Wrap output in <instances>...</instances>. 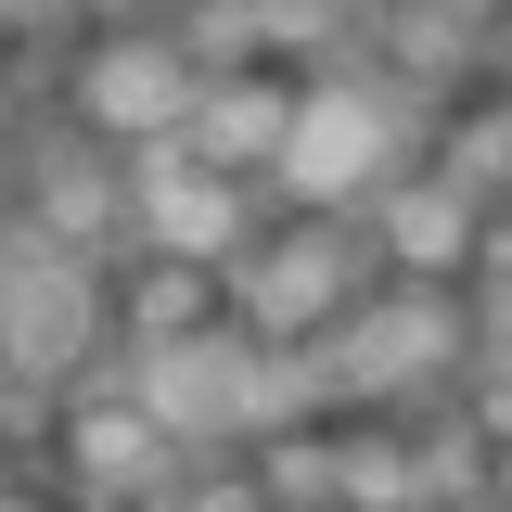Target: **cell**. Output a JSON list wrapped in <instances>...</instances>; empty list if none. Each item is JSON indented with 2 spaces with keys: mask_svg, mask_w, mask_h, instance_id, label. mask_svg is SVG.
I'll list each match as a JSON object with an SVG mask.
<instances>
[{
  "mask_svg": "<svg viewBox=\"0 0 512 512\" xmlns=\"http://www.w3.org/2000/svg\"><path fill=\"white\" fill-rule=\"evenodd\" d=\"M397 141H410L397 90L320 77V90H295V128H282V154H269V167L308 192V205H372V192L397 180Z\"/></svg>",
  "mask_w": 512,
  "mask_h": 512,
  "instance_id": "cell-1",
  "label": "cell"
},
{
  "mask_svg": "<svg viewBox=\"0 0 512 512\" xmlns=\"http://www.w3.org/2000/svg\"><path fill=\"white\" fill-rule=\"evenodd\" d=\"M103 333V295H90V256L52 244V231H13L0 244V359L13 384H64Z\"/></svg>",
  "mask_w": 512,
  "mask_h": 512,
  "instance_id": "cell-2",
  "label": "cell"
},
{
  "mask_svg": "<svg viewBox=\"0 0 512 512\" xmlns=\"http://www.w3.org/2000/svg\"><path fill=\"white\" fill-rule=\"evenodd\" d=\"M128 231L167 256H244V180L205 167L180 128L167 141H128Z\"/></svg>",
  "mask_w": 512,
  "mask_h": 512,
  "instance_id": "cell-3",
  "label": "cell"
},
{
  "mask_svg": "<svg viewBox=\"0 0 512 512\" xmlns=\"http://www.w3.org/2000/svg\"><path fill=\"white\" fill-rule=\"evenodd\" d=\"M192 103H205V77H192V39H167V26H116L77 64V116L103 141H167V128H192Z\"/></svg>",
  "mask_w": 512,
  "mask_h": 512,
  "instance_id": "cell-4",
  "label": "cell"
},
{
  "mask_svg": "<svg viewBox=\"0 0 512 512\" xmlns=\"http://www.w3.org/2000/svg\"><path fill=\"white\" fill-rule=\"evenodd\" d=\"M461 359V320H448V295H384V308H359L333 346H320L308 372H320V397H397V384H423V372H448Z\"/></svg>",
  "mask_w": 512,
  "mask_h": 512,
  "instance_id": "cell-5",
  "label": "cell"
},
{
  "mask_svg": "<svg viewBox=\"0 0 512 512\" xmlns=\"http://www.w3.org/2000/svg\"><path fill=\"white\" fill-rule=\"evenodd\" d=\"M346 295H359V244H346V231H320V218L269 231V244L231 269V308H244V333H320Z\"/></svg>",
  "mask_w": 512,
  "mask_h": 512,
  "instance_id": "cell-6",
  "label": "cell"
},
{
  "mask_svg": "<svg viewBox=\"0 0 512 512\" xmlns=\"http://www.w3.org/2000/svg\"><path fill=\"white\" fill-rule=\"evenodd\" d=\"M244 359L256 346H231V333H141L128 346V397L167 423V436H244Z\"/></svg>",
  "mask_w": 512,
  "mask_h": 512,
  "instance_id": "cell-7",
  "label": "cell"
},
{
  "mask_svg": "<svg viewBox=\"0 0 512 512\" xmlns=\"http://www.w3.org/2000/svg\"><path fill=\"white\" fill-rule=\"evenodd\" d=\"M180 448L192 436H167L141 397H90V410L64 423V461H77L103 500H167V487H180Z\"/></svg>",
  "mask_w": 512,
  "mask_h": 512,
  "instance_id": "cell-8",
  "label": "cell"
},
{
  "mask_svg": "<svg viewBox=\"0 0 512 512\" xmlns=\"http://www.w3.org/2000/svg\"><path fill=\"white\" fill-rule=\"evenodd\" d=\"M372 218H384V256H397V269H423V282L474 256V180H461V167H448V180H384Z\"/></svg>",
  "mask_w": 512,
  "mask_h": 512,
  "instance_id": "cell-9",
  "label": "cell"
},
{
  "mask_svg": "<svg viewBox=\"0 0 512 512\" xmlns=\"http://www.w3.org/2000/svg\"><path fill=\"white\" fill-rule=\"evenodd\" d=\"M282 128H295V90H282V77H231V90H205V103H192V154H205V167H231V180H244V167H269V154H282Z\"/></svg>",
  "mask_w": 512,
  "mask_h": 512,
  "instance_id": "cell-10",
  "label": "cell"
},
{
  "mask_svg": "<svg viewBox=\"0 0 512 512\" xmlns=\"http://www.w3.org/2000/svg\"><path fill=\"white\" fill-rule=\"evenodd\" d=\"M39 231L52 244H116L128 231V180H103V154H39Z\"/></svg>",
  "mask_w": 512,
  "mask_h": 512,
  "instance_id": "cell-11",
  "label": "cell"
},
{
  "mask_svg": "<svg viewBox=\"0 0 512 512\" xmlns=\"http://www.w3.org/2000/svg\"><path fill=\"white\" fill-rule=\"evenodd\" d=\"M333 26V0H205L192 13V52H295Z\"/></svg>",
  "mask_w": 512,
  "mask_h": 512,
  "instance_id": "cell-12",
  "label": "cell"
},
{
  "mask_svg": "<svg viewBox=\"0 0 512 512\" xmlns=\"http://www.w3.org/2000/svg\"><path fill=\"white\" fill-rule=\"evenodd\" d=\"M333 500L397 512V500H423V461H410L397 436H333Z\"/></svg>",
  "mask_w": 512,
  "mask_h": 512,
  "instance_id": "cell-13",
  "label": "cell"
},
{
  "mask_svg": "<svg viewBox=\"0 0 512 512\" xmlns=\"http://www.w3.org/2000/svg\"><path fill=\"white\" fill-rule=\"evenodd\" d=\"M205 269H218V256L141 244V295H128V320H141V333H192V320H205Z\"/></svg>",
  "mask_w": 512,
  "mask_h": 512,
  "instance_id": "cell-14",
  "label": "cell"
},
{
  "mask_svg": "<svg viewBox=\"0 0 512 512\" xmlns=\"http://www.w3.org/2000/svg\"><path fill=\"white\" fill-rule=\"evenodd\" d=\"M410 461H423V500H487V436H436Z\"/></svg>",
  "mask_w": 512,
  "mask_h": 512,
  "instance_id": "cell-15",
  "label": "cell"
},
{
  "mask_svg": "<svg viewBox=\"0 0 512 512\" xmlns=\"http://www.w3.org/2000/svg\"><path fill=\"white\" fill-rule=\"evenodd\" d=\"M448 167H461V180H512V103L461 128V154H448Z\"/></svg>",
  "mask_w": 512,
  "mask_h": 512,
  "instance_id": "cell-16",
  "label": "cell"
},
{
  "mask_svg": "<svg viewBox=\"0 0 512 512\" xmlns=\"http://www.w3.org/2000/svg\"><path fill=\"white\" fill-rule=\"evenodd\" d=\"M474 410H487V436H512V346L487 359V397H474Z\"/></svg>",
  "mask_w": 512,
  "mask_h": 512,
  "instance_id": "cell-17",
  "label": "cell"
},
{
  "mask_svg": "<svg viewBox=\"0 0 512 512\" xmlns=\"http://www.w3.org/2000/svg\"><path fill=\"white\" fill-rule=\"evenodd\" d=\"M487 346H512V244H500V269H487Z\"/></svg>",
  "mask_w": 512,
  "mask_h": 512,
  "instance_id": "cell-18",
  "label": "cell"
},
{
  "mask_svg": "<svg viewBox=\"0 0 512 512\" xmlns=\"http://www.w3.org/2000/svg\"><path fill=\"white\" fill-rule=\"evenodd\" d=\"M39 13H52V0H0V39H26V26H39Z\"/></svg>",
  "mask_w": 512,
  "mask_h": 512,
  "instance_id": "cell-19",
  "label": "cell"
},
{
  "mask_svg": "<svg viewBox=\"0 0 512 512\" xmlns=\"http://www.w3.org/2000/svg\"><path fill=\"white\" fill-rule=\"evenodd\" d=\"M487 500H512V448H500V461H487Z\"/></svg>",
  "mask_w": 512,
  "mask_h": 512,
  "instance_id": "cell-20",
  "label": "cell"
},
{
  "mask_svg": "<svg viewBox=\"0 0 512 512\" xmlns=\"http://www.w3.org/2000/svg\"><path fill=\"white\" fill-rule=\"evenodd\" d=\"M448 13H461V26H474V13H487V0H448Z\"/></svg>",
  "mask_w": 512,
  "mask_h": 512,
  "instance_id": "cell-21",
  "label": "cell"
},
{
  "mask_svg": "<svg viewBox=\"0 0 512 512\" xmlns=\"http://www.w3.org/2000/svg\"><path fill=\"white\" fill-rule=\"evenodd\" d=\"M0 128H13V90H0Z\"/></svg>",
  "mask_w": 512,
  "mask_h": 512,
  "instance_id": "cell-22",
  "label": "cell"
},
{
  "mask_svg": "<svg viewBox=\"0 0 512 512\" xmlns=\"http://www.w3.org/2000/svg\"><path fill=\"white\" fill-rule=\"evenodd\" d=\"M0 500H13V474H0Z\"/></svg>",
  "mask_w": 512,
  "mask_h": 512,
  "instance_id": "cell-23",
  "label": "cell"
},
{
  "mask_svg": "<svg viewBox=\"0 0 512 512\" xmlns=\"http://www.w3.org/2000/svg\"><path fill=\"white\" fill-rule=\"evenodd\" d=\"M0 372H13V359H0Z\"/></svg>",
  "mask_w": 512,
  "mask_h": 512,
  "instance_id": "cell-24",
  "label": "cell"
}]
</instances>
